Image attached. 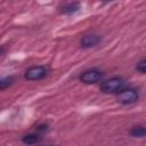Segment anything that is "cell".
Listing matches in <instances>:
<instances>
[{"label":"cell","mask_w":146,"mask_h":146,"mask_svg":"<svg viewBox=\"0 0 146 146\" xmlns=\"http://www.w3.org/2000/svg\"><path fill=\"white\" fill-rule=\"evenodd\" d=\"M130 133L133 136V137H144L145 133H146V130L143 125H137V127H133L130 131Z\"/></svg>","instance_id":"ba28073f"},{"label":"cell","mask_w":146,"mask_h":146,"mask_svg":"<svg viewBox=\"0 0 146 146\" xmlns=\"http://www.w3.org/2000/svg\"><path fill=\"white\" fill-rule=\"evenodd\" d=\"M49 72V68L47 66H43V65H35V66H32L30 67L25 74H24V78L26 80H41L43 78L47 76Z\"/></svg>","instance_id":"7a4b0ae2"},{"label":"cell","mask_w":146,"mask_h":146,"mask_svg":"<svg viewBox=\"0 0 146 146\" xmlns=\"http://www.w3.org/2000/svg\"><path fill=\"white\" fill-rule=\"evenodd\" d=\"M3 52H5V50H3V49H2V48H0V56H1V55H2V54H3Z\"/></svg>","instance_id":"8fae6325"},{"label":"cell","mask_w":146,"mask_h":146,"mask_svg":"<svg viewBox=\"0 0 146 146\" xmlns=\"http://www.w3.org/2000/svg\"><path fill=\"white\" fill-rule=\"evenodd\" d=\"M100 41V36L96 35V34H88L84 35L81 40H80V44L83 48H90V47H95L99 43Z\"/></svg>","instance_id":"5b68a950"},{"label":"cell","mask_w":146,"mask_h":146,"mask_svg":"<svg viewBox=\"0 0 146 146\" xmlns=\"http://www.w3.org/2000/svg\"><path fill=\"white\" fill-rule=\"evenodd\" d=\"M103 78H104V73L100 72L99 70H96V68L88 70V71L83 72L80 75V80L86 84H91V83L99 82V81L103 80Z\"/></svg>","instance_id":"277c9868"},{"label":"cell","mask_w":146,"mask_h":146,"mask_svg":"<svg viewBox=\"0 0 146 146\" xmlns=\"http://www.w3.org/2000/svg\"><path fill=\"white\" fill-rule=\"evenodd\" d=\"M116 98H117V102L119 103L124 104V105H128V104L136 103L138 100V98H139V95H138V92L135 89L124 88L123 90H121L120 92L116 94Z\"/></svg>","instance_id":"3957f363"},{"label":"cell","mask_w":146,"mask_h":146,"mask_svg":"<svg viewBox=\"0 0 146 146\" xmlns=\"http://www.w3.org/2000/svg\"><path fill=\"white\" fill-rule=\"evenodd\" d=\"M14 82V78L13 76H5L2 79H0V90L8 88L9 86H11Z\"/></svg>","instance_id":"9c48e42d"},{"label":"cell","mask_w":146,"mask_h":146,"mask_svg":"<svg viewBox=\"0 0 146 146\" xmlns=\"http://www.w3.org/2000/svg\"><path fill=\"white\" fill-rule=\"evenodd\" d=\"M40 140H41V136L39 133H29L22 138V141L26 145H32V144H35Z\"/></svg>","instance_id":"52a82bcc"},{"label":"cell","mask_w":146,"mask_h":146,"mask_svg":"<svg viewBox=\"0 0 146 146\" xmlns=\"http://www.w3.org/2000/svg\"><path fill=\"white\" fill-rule=\"evenodd\" d=\"M80 9V3L79 2H70L66 3L62 7V13L64 14H74L76 11H79Z\"/></svg>","instance_id":"8992f818"},{"label":"cell","mask_w":146,"mask_h":146,"mask_svg":"<svg viewBox=\"0 0 146 146\" xmlns=\"http://www.w3.org/2000/svg\"><path fill=\"white\" fill-rule=\"evenodd\" d=\"M124 88H127V81L119 76L112 78L100 84V90L104 94H117Z\"/></svg>","instance_id":"6da1fadb"},{"label":"cell","mask_w":146,"mask_h":146,"mask_svg":"<svg viewBox=\"0 0 146 146\" xmlns=\"http://www.w3.org/2000/svg\"><path fill=\"white\" fill-rule=\"evenodd\" d=\"M136 68H137V71H139L140 73L144 74V73L146 72V60H145V59H141V60L137 64Z\"/></svg>","instance_id":"30bf717a"}]
</instances>
